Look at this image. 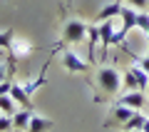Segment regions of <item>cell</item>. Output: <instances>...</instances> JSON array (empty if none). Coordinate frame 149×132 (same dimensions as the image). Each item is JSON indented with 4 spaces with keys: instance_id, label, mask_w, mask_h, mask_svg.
<instances>
[{
    "instance_id": "cell-1",
    "label": "cell",
    "mask_w": 149,
    "mask_h": 132,
    "mask_svg": "<svg viewBox=\"0 0 149 132\" xmlns=\"http://www.w3.org/2000/svg\"><path fill=\"white\" fill-rule=\"evenodd\" d=\"M85 77H87V85L92 87V102H97V105L114 100L119 95V90H122V72L114 65L100 62L92 70V75L87 72Z\"/></svg>"
},
{
    "instance_id": "cell-2",
    "label": "cell",
    "mask_w": 149,
    "mask_h": 132,
    "mask_svg": "<svg viewBox=\"0 0 149 132\" xmlns=\"http://www.w3.org/2000/svg\"><path fill=\"white\" fill-rule=\"evenodd\" d=\"M87 22L80 20V18H70V20H65L62 25V35H60V42L52 48V53L57 55L62 48H67V45H80L82 40L87 37Z\"/></svg>"
},
{
    "instance_id": "cell-3",
    "label": "cell",
    "mask_w": 149,
    "mask_h": 132,
    "mask_svg": "<svg viewBox=\"0 0 149 132\" xmlns=\"http://www.w3.org/2000/svg\"><path fill=\"white\" fill-rule=\"evenodd\" d=\"M147 85H149V72L142 67V65L134 62L132 67L122 70V90H144L147 92Z\"/></svg>"
},
{
    "instance_id": "cell-4",
    "label": "cell",
    "mask_w": 149,
    "mask_h": 132,
    "mask_svg": "<svg viewBox=\"0 0 149 132\" xmlns=\"http://www.w3.org/2000/svg\"><path fill=\"white\" fill-rule=\"evenodd\" d=\"M60 53H62V55H60V62H62V67L67 70V72H74V75H87V72H92V67H95V65L85 62L80 55L74 53V50H70V48H62Z\"/></svg>"
},
{
    "instance_id": "cell-5",
    "label": "cell",
    "mask_w": 149,
    "mask_h": 132,
    "mask_svg": "<svg viewBox=\"0 0 149 132\" xmlns=\"http://www.w3.org/2000/svg\"><path fill=\"white\" fill-rule=\"evenodd\" d=\"M134 112L137 110H132V107H127V105H122V102L114 100L112 107H109V115H107V120H104V127H122Z\"/></svg>"
},
{
    "instance_id": "cell-6",
    "label": "cell",
    "mask_w": 149,
    "mask_h": 132,
    "mask_svg": "<svg viewBox=\"0 0 149 132\" xmlns=\"http://www.w3.org/2000/svg\"><path fill=\"white\" fill-rule=\"evenodd\" d=\"M114 37V22L112 20H102L100 22V40H102V50H100V62H107V50L112 45Z\"/></svg>"
},
{
    "instance_id": "cell-7",
    "label": "cell",
    "mask_w": 149,
    "mask_h": 132,
    "mask_svg": "<svg viewBox=\"0 0 149 132\" xmlns=\"http://www.w3.org/2000/svg\"><path fill=\"white\" fill-rule=\"evenodd\" d=\"M117 102L132 107V110H142V107L147 105V95H144V90H127L124 95L117 97Z\"/></svg>"
},
{
    "instance_id": "cell-8",
    "label": "cell",
    "mask_w": 149,
    "mask_h": 132,
    "mask_svg": "<svg viewBox=\"0 0 149 132\" xmlns=\"http://www.w3.org/2000/svg\"><path fill=\"white\" fill-rule=\"evenodd\" d=\"M32 115H35V110L32 107H20V110H15V115H13V127L15 130H27V125H30Z\"/></svg>"
},
{
    "instance_id": "cell-9",
    "label": "cell",
    "mask_w": 149,
    "mask_h": 132,
    "mask_svg": "<svg viewBox=\"0 0 149 132\" xmlns=\"http://www.w3.org/2000/svg\"><path fill=\"white\" fill-rule=\"evenodd\" d=\"M10 97H13V100H15L20 107H32V100H30V95H27V92L22 90V82H15V80H13Z\"/></svg>"
},
{
    "instance_id": "cell-10",
    "label": "cell",
    "mask_w": 149,
    "mask_h": 132,
    "mask_svg": "<svg viewBox=\"0 0 149 132\" xmlns=\"http://www.w3.org/2000/svg\"><path fill=\"white\" fill-rule=\"evenodd\" d=\"M52 127H55V122H52V120H47V117H40V115L35 112L25 132H47V130H52Z\"/></svg>"
},
{
    "instance_id": "cell-11",
    "label": "cell",
    "mask_w": 149,
    "mask_h": 132,
    "mask_svg": "<svg viewBox=\"0 0 149 132\" xmlns=\"http://www.w3.org/2000/svg\"><path fill=\"white\" fill-rule=\"evenodd\" d=\"M122 0H117V3H109V5H104L100 13H97V22H102V20H112L114 15H119V10H122Z\"/></svg>"
},
{
    "instance_id": "cell-12",
    "label": "cell",
    "mask_w": 149,
    "mask_h": 132,
    "mask_svg": "<svg viewBox=\"0 0 149 132\" xmlns=\"http://www.w3.org/2000/svg\"><path fill=\"white\" fill-rule=\"evenodd\" d=\"M15 37H17V32L13 30V27L3 30V32H0V50H5V53L10 55L13 53V45H15Z\"/></svg>"
},
{
    "instance_id": "cell-13",
    "label": "cell",
    "mask_w": 149,
    "mask_h": 132,
    "mask_svg": "<svg viewBox=\"0 0 149 132\" xmlns=\"http://www.w3.org/2000/svg\"><path fill=\"white\" fill-rule=\"evenodd\" d=\"M144 122H147V117H144L142 112L137 110V112H134V115H132V117H129V120L122 125V130H124V132H127V130H142Z\"/></svg>"
},
{
    "instance_id": "cell-14",
    "label": "cell",
    "mask_w": 149,
    "mask_h": 132,
    "mask_svg": "<svg viewBox=\"0 0 149 132\" xmlns=\"http://www.w3.org/2000/svg\"><path fill=\"white\" fill-rule=\"evenodd\" d=\"M15 110H17V102L10 97V92H8V95H0V112H3V115H10L13 117Z\"/></svg>"
},
{
    "instance_id": "cell-15",
    "label": "cell",
    "mask_w": 149,
    "mask_h": 132,
    "mask_svg": "<svg viewBox=\"0 0 149 132\" xmlns=\"http://www.w3.org/2000/svg\"><path fill=\"white\" fill-rule=\"evenodd\" d=\"M13 117L10 115H0V132H13Z\"/></svg>"
},
{
    "instance_id": "cell-16",
    "label": "cell",
    "mask_w": 149,
    "mask_h": 132,
    "mask_svg": "<svg viewBox=\"0 0 149 132\" xmlns=\"http://www.w3.org/2000/svg\"><path fill=\"white\" fill-rule=\"evenodd\" d=\"M134 62H137V65H142V67H144V70L149 72V55H144V58H137Z\"/></svg>"
},
{
    "instance_id": "cell-17",
    "label": "cell",
    "mask_w": 149,
    "mask_h": 132,
    "mask_svg": "<svg viewBox=\"0 0 149 132\" xmlns=\"http://www.w3.org/2000/svg\"><path fill=\"white\" fill-rule=\"evenodd\" d=\"M127 5H132V8H137V10H142V8L147 5V0H127Z\"/></svg>"
},
{
    "instance_id": "cell-18",
    "label": "cell",
    "mask_w": 149,
    "mask_h": 132,
    "mask_svg": "<svg viewBox=\"0 0 149 132\" xmlns=\"http://www.w3.org/2000/svg\"><path fill=\"white\" fill-rule=\"evenodd\" d=\"M8 77H13V75H10V67L0 65V82H3V80H8Z\"/></svg>"
},
{
    "instance_id": "cell-19",
    "label": "cell",
    "mask_w": 149,
    "mask_h": 132,
    "mask_svg": "<svg viewBox=\"0 0 149 132\" xmlns=\"http://www.w3.org/2000/svg\"><path fill=\"white\" fill-rule=\"evenodd\" d=\"M57 3H60V10L62 13H67L70 8H72V0H57Z\"/></svg>"
},
{
    "instance_id": "cell-20",
    "label": "cell",
    "mask_w": 149,
    "mask_h": 132,
    "mask_svg": "<svg viewBox=\"0 0 149 132\" xmlns=\"http://www.w3.org/2000/svg\"><path fill=\"white\" fill-rule=\"evenodd\" d=\"M142 132H149V117H147V122H144V127H142Z\"/></svg>"
},
{
    "instance_id": "cell-21",
    "label": "cell",
    "mask_w": 149,
    "mask_h": 132,
    "mask_svg": "<svg viewBox=\"0 0 149 132\" xmlns=\"http://www.w3.org/2000/svg\"><path fill=\"white\" fill-rule=\"evenodd\" d=\"M127 132H142V130H127Z\"/></svg>"
},
{
    "instance_id": "cell-22",
    "label": "cell",
    "mask_w": 149,
    "mask_h": 132,
    "mask_svg": "<svg viewBox=\"0 0 149 132\" xmlns=\"http://www.w3.org/2000/svg\"><path fill=\"white\" fill-rule=\"evenodd\" d=\"M147 95H149V85H147Z\"/></svg>"
},
{
    "instance_id": "cell-23",
    "label": "cell",
    "mask_w": 149,
    "mask_h": 132,
    "mask_svg": "<svg viewBox=\"0 0 149 132\" xmlns=\"http://www.w3.org/2000/svg\"><path fill=\"white\" fill-rule=\"evenodd\" d=\"M147 55H149V45H147Z\"/></svg>"
},
{
    "instance_id": "cell-24",
    "label": "cell",
    "mask_w": 149,
    "mask_h": 132,
    "mask_svg": "<svg viewBox=\"0 0 149 132\" xmlns=\"http://www.w3.org/2000/svg\"><path fill=\"white\" fill-rule=\"evenodd\" d=\"M13 132H22V130H13Z\"/></svg>"
},
{
    "instance_id": "cell-25",
    "label": "cell",
    "mask_w": 149,
    "mask_h": 132,
    "mask_svg": "<svg viewBox=\"0 0 149 132\" xmlns=\"http://www.w3.org/2000/svg\"><path fill=\"white\" fill-rule=\"evenodd\" d=\"M0 115H3V112H0Z\"/></svg>"
}]
</instances>
